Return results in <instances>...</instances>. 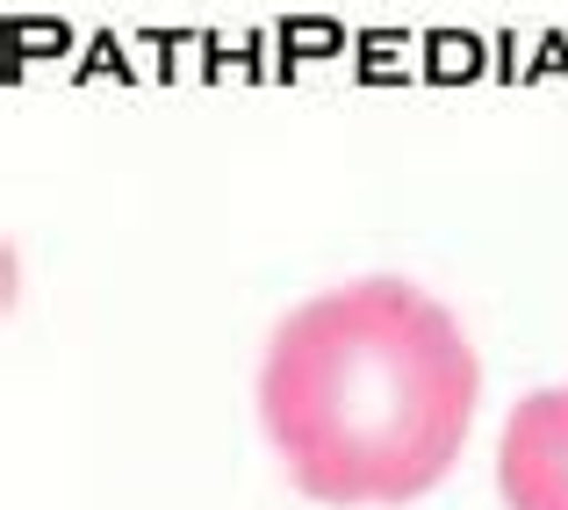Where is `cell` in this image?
Listing matches in <instances>:
<instances>
[{"label": "cell", "mask_w": 568, "mask_h": 510, "mask_svg": "<svg viewBox=\"0 0 568 510\" xmlns=\"http://www.w3.org/2000/svg\"><path fill=\"white\" fill-rule=\"evenodd\" d=\"M483 396L460 317L403 274L295 303L260 359V431L288 482L332 510L417 503L460 460Z\"/></svg>", "instance_id": "obj_1"}, {"label": "cell", "mask_w": 568, "mask_h": 510, "mask_svg": "<svg viewBox=\"0 0 568 510\" xmlns=\"http://www.w3.org/2000/svg\"><path fill=\"white\" fill-rule=\"evenodd\" d=\"M504 510H568V381L511 402L497 439Z\"/></svg>", "instance_id": "obj_2"}]
</instances>
